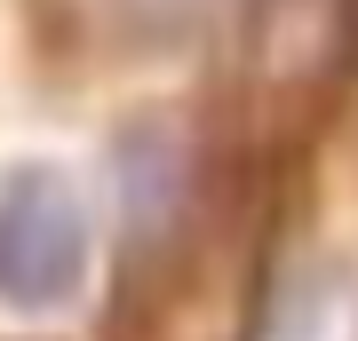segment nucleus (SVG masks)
<instances>
[{
  "instance_id": "nucleus-1",
  "label": "nucleus",
  "mask_w": 358,
  "mask_h": 341,
  "mask_svg": "<svg viewBox=\"0 0 358 341\" xmlns=\"http://www.w3.org/2000/svg\"><path fill=\"white\" fill-rule=\"evenodd\" d=\"M88 278V199L64 167L0 175V310H64Z\"/></svg>"
},
{
  "instance_id": "nucleus-2",
  "label": "nucleus",
  "mask_w": 358,
  "mask_h": 341,
  "mask_svg": "<svg viewBox=\"0 0 358 341\" xmlns=\"http://www.w3.org/2000/svg\"><path fill=\"white\" fill-rule=\"evenodd\" d=\"M255 341H358V270L334 262V254L287 270Z\"/></svg>"
}]
</instances>
